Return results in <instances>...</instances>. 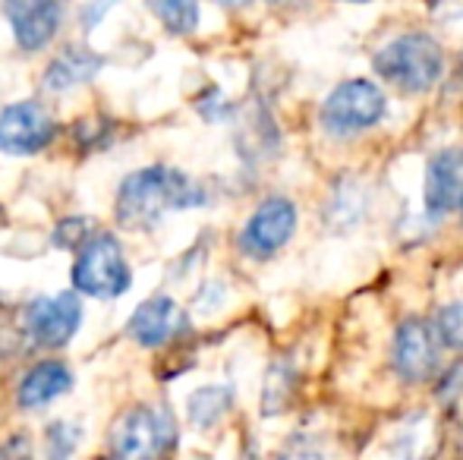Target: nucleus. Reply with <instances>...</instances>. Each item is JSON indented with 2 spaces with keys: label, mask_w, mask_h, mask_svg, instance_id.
Wrapping results in <instances>:
<instances>
[{
  "label": "nucleus",
  "mask_w": 463,
  "mask_h": 460,
  "mask_svg": "<svg viewBox=\"0 0 463 460\" xmlns=\"http://www.w3.org/2000/svg\"><path fill=\"white\" fill-rule=\"evenodd\" d=\"M101 13H108V4H101V6H86V10H82V25H86V29H95V23L101 19Z\"/></svg>",
  "instance_id": "25"
},
{
  "label": "nucleus",
  "mask_w": 463,
  "mask_h": 460,
  "mask_svg": "<svg viewBox=\"0 0 463 460\" xmlns=\"http://www.w3.org/2000/svg\"><path fill=\"white\" fill-rule=\"evenodd\" d=\"M57 123L42 101H16L0 111V152L13 158H29L51 146Z\"/></svg>",
  "instance_id": "8"
},
{
  "label": "nucleus",
  "mask_w": 463,
  "mask_h": 460,
  "mask_svg": "<svg viewBox=\"0 0 463 460\" xmlns=\"http://www.w3.org/2000/svg\"><path fill=\"white\" fill-rule=\"evenodd\" d=\"M460 224H463V202H460Z\"/></svg>",
  "instance_id": "26"
},
{
  "label": "nucleus",
  "mask_w": 463,
  "mask_h": 460,
  "mask_svg": "<svg viewBox=\"0 0 463 460\" xmlns=\"http://www.w3.org/2000/svg\"><path fill=\"white\" fill-rule=\"evenodd\" d=\"M0 460H35V448H32V438L25 432L4 438L0 442Z\"/></svg>",
  "instance_id": "24"
},
{
  "label": "nucleus",
  "mask_w": 463,
  "mask_h": 460,
  "mask_svg": "<svg viewBox=\"0 0 463 460\" xmlns=\"http://www.w3.org/2000/svg\"><path fill=\"white\" fill-rule=\"evenodd\" d=\"M233 407V394L231 388L224 385H205L199 388V391L189 394V423L195 426V429H212V426H218L221 419L231 413Z\"/></svg>",
  "instance_id": "16"
},
{
  "label": "nucleus",
  "mask_w": 463,
  "mask_h": 460,
  "mask_svg": "<svg viewBox=\"0 0 463 460\" xmlns=\"http://www.w3.org/2000/svg\"><path fill=\"white\" fill-rule=\"evenodd\" d=\"M369 211V192L356 180H341L331 186V196L325 202V224L331 230H354Z\"/></svg>",
  "instance_id": "15"
},
{
  "label": "nucleus",
  "mask_w": 463,
  "mask_h": 460,
  "mask_svg": "<svg viewBox=\"0 0 463 460\" xmlns=\"http://www.w3.org/2000/svg\"><path fill=\"white\" fill-rule=\"evenodd\" d=\"M129 284H133V271L114 233H98L86 249H80L73 262L76 294L95 296V300H117L127 294Z\"/></svg>",
  "instance_id": "4"
},
{
  "label": "nucleus",
  "mask_w": 463,
  "mask_h": 460,
  "mask_svg": "<svg viewBox=\"0 0 463 460\" xmlns=\"http://www.w3.org/2000/svg\"><path fill=\"white\" fill-rule=\"evenodd\" d=\"M98 237V224L92 218H63L54 228V243L63 249H86L89 243Z\"/></svg>",
  "instance_id": "19"
},
{
  "label": "nucleus",
  "mask_w": 463,
  "mask_h": 460,
  "mask_svg": "<svg viewBox=\"0 0 463 460\" xmlns=\"http://www.w3.org/2000/svg\"><path fill=\"white\" fill-rule=\"evenodd\" d=\"M186 332H189V319L174 296H152L142 306H136V313L127 322L129 338L148 350L171 344V341H177Z\"/></svg>",
  "instance_id": "10"
},
{
  "label": "nucleus",
  "mask_w": 463,
  "mask_h": 460,
  "mask_svg": "<svg viewBox=\"0 0 463 460\" xmlns=\"http://www.w3.org/2000/svg\"><path fill=\"white\" fill-rule=\"evenodd\" d=\"M70 388H73V369L63 360H42L23 375L16 400L23 410H38V407H48L51 400L63 398Z\"/></svg>",
  "instance_id": "14"
},
{
  "label": "nucleus",
  "mask_w": 463,
  "mask_h": 460,
  "mask_svg": "<svg viewBox=\"0 0 463 460\" xmlns=\"http://www.w3.org/2000/svg\"><path fill=\"white\" fill-rule=\"evenodd\" d=\"M82 325V303L80 294H54V296H38L25 309V332L44 350H61L73 341V334Z\"/></svg>",
  "instance_id": "9"
},
{
  "label": "nucleus",
  "mask_w": 463,
  "mask_h": 460,
  "mask_svg": "<svg viewBox=\"0 0 463 460\" xmlns=\"http://www.w3.org/2000/svg\"><path fill=\"white\" fill-rule=\"evenodd\" d=\"M375 73L384 82L397 86L401 92L420 95L429 92L445 73V51L426 32H403V35L391 38L382 44L372 61Z\"/></svg>",
  "instance_id": "3"
},
{
  "label": "nucleus",
  "mask_w": 463,
  "mask_h": 460,
  "mask_svg": "<svg viewBox=\"0 0 463 460\" xmlns=\"http://www.w3.org/2000/svg\"><path fill=\"white\" fill-rule=\"evenodd\" d=\"M435 332H439L445 347L463 350V300H454L439 309V315H435Z\"/></svg>",
  "instance_id": "21"
},
{
  "label": "nucleus",
  "mask_w": 463,
  "mask_h": 460,
  "mask_svg": "<svg viewBox=\"0 0 463 460\" xmlns=\"http://www.w3.org/2000/svg\"><path fill=\"white\" fill-rule=\"evenodd\" d=\"M104 67V57L95 54L89 44H67L54 54V61L44 67L42 86L48 92H70L76 86L92 82Z\"/></svg>",
  "instance_id": "13"
},
{
  "label": "nucleus",
  "mask_w": 463,
  "mask_h": 460,
  "mask_svg": "<svg viewBox=\"0 0 463 460\" xmlns=\"http://www.w3.org/2000/svg\"><path fill=\"white\" fill-rule=\"evenodd\" d=\"M297 233V205L287 196H271L259 202V209L250 215V221L240 230V252L250 258H271L275 252L290 243Z\"/></svg>",
  "instance_id": "6"
},
{
  "label": "nucleus",
  "mask_w": 463,
  "mask_h": 460,
  "mask_svg": "<svg viewBox=\"0 0 463 460\" xmlns=\"http://www.w3.org/2000/svg\"><path fill=\"white\" fill-rule=\"evenodd\" d=\"M463 202V152L445 148L426 167V211L429 218H445Z\"/></svg>",
  "instance_id": "12"
},
{
  "label": "nucleus",
  "mask_w": 463,
  "mask_h": 460,
  "mask_svg": "<svg viewBox=\"0 0 463 460\" xmlns=\"http://www.w3.org/2000/svg\"><path fill=\"white\" fill-rule=\"evenodd\" d=\"M388 111V99L372 80H347L322 101V127L335 136L366 133Z\"/></svg>",
  "instance_id": "5"
},
{
  "label": "nucleus",
  "mask_w": 463,
  "mask_h": 460,
  "mask_svg": "<svg viewBox=\"0 0 463 460\" xmlns=\"http://www.w3.org/2000/svg\"><path fill=\"white\" fill-rule=\"evenodd\" d=\"M4 13L13 25V38H16L19 51H25V54H38L42 48H48L63 19V6L54 0H38V4L13 0L4 6Z\"/></svg>",
  "instance_id": "11"
},
{
  "label": "nucleus",
  "mask_w": 463,
  "mask_h": 460,
  "mask_svg": "<svg viewBox=\"0 0 463 460\" xmlns=\"http://www.w3.org/2000/svg\"><path fill=\"white\" fill-rule=\"evenodd\" d=\"M80 426L70 423H51L44 429V451H48V460H70L80 445Z\"/></svg>",
  "instance_id": "20"
},
{
  "label": "nucleus",
  "mask_w": 463,
  "mask_h": 460,
  "mask_svg": "<svg viewBox=\"0 0 463 460\" xmlns=\"http://www.w3.org/2000/svg\"><path fill=\"white\" fill-rule=\"evenodd\" d=\"M208 202V192L199 180L177 167L152 164L133 171L117 190L114 215L117 224L127 230H148L171 211L199 209Z\"/></svg>",
  "instance_id": "1"
},
{
  "label": "nucleus",
  "mask_w": 463,
  "mask_h": 460,
  "mask_svg": "<svg viewBox=\"0 0 463 460\" xmlns=\"http://www.w3.org/2000/svg\"><path fill=\"white\" fill-rule=\"evenodd\" d=\"M429 429H432L429 419H413V423L401 426V432H397V438H391L384 455H388V460H426L429 436H432Z\"/></svg>",
  "instance_id": "17"
},
{
  "label": "nucleus",
  "mask_w": 463,
  "mask_h": 460,
  "mask_svg": "<svg viewBox=\"0 0 463 460\" xmlns=\"http://www.w3.org/2000/svg\"><path fill=\"white\" fill-rule=\"evenodd\" d=\"M152 13L165 23L167 32L174 35H189L199 25V6L186 4V0H165V4H152Z\"/></svg>",
  "instance_id": "18"
},
{
  "label": "nucleus",
  "mask_w": 463,
  "mask_h": 460,
  "mask_svg": "<svg viewBox=\"0 0 463 460\" xmlns=\"http://www.w3.org/2000/svg\"><path fill=\"white\" fill-rule=\"evenodd\" d=\"M73 133L82 152H98V148L108 146L110 136H114V120H108V117H86V120L76 123Z\"/></svg>",
  "instance_id": "22"
},
{
  "label": "nucleus",
  "mask_w": 463,
  "mask_h": 460,
  "mask_svg": "<svg viewBox=\"0 0 463 460\" xmlns=\"http://www.w3.org/2000/svg\"><path fill=\"white\" fill-rule=\"evenodd\" d=\"M278 460H328V451L322 448V442L316 438H293Z\"/></svg>",
  "instance_id": "23"
},
{
  "label": "nucleus",
  "mask_w": 463,
  "mask_h": 460,
  "mask_svg": "<svg viewBox=\"0 0 463 460\" xmlns=\"http://www.w3.org/2000/svg\"><path fill=\"white\" fill-rule=\"evenodd\" d=\"M177 448V423L165 404H133L108 429V460H165Z\"/></svg>",
  "instance_id": "2"
},
{
  "label": "nucleus",
  "mask_w": 463,
  "mask_h": 460,
  "mask_svg": "<svg viewBox=\"0 0 463 460\" xmlns=\"http://www.w3.org/2000/svg\"><path fill=\"white\" fill-rule=\"evenodd\" d=\"M394 369L407 385L429 381L439 372L441 362V338L435 332V322L403 319L394 332V350H391Z\"/></svg>",
  "instance_id": "7"
}]
</instances>
